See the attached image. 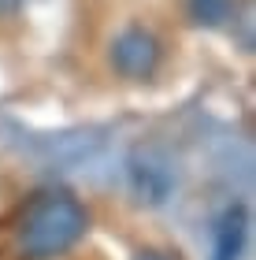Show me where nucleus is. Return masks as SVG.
Listing matches in <instances>:
<instances>
[{
	"mask_svg": "<svg viewBox=\"0 0 256 260\" xmlns=\"http://www.w3.org/2000/svg\"><path fill=\"white\" fill-rule=\"evenodd\" d=\"M86 208L71 193L49 190L30 201L26 216L19 223V253L26 260H56L82 238Z\"/></svg>",
	"mask_w": 256,
	"mask_h": 260,
	"instance_id": "f257e3e1",
	"label": "nucleus"
},
{
	"mask_svg": "<svg viewBox=\"0 0 256 260\" xmlns=\"http://www.w3.org/2000/svg\"><path fill=\"white\" fill-rule=\"evenodd\" d=\"M130 182H134V190H137L141 201L164 205L174 193V186H178V171H174V160L164 149L141 145V149H134V156H130Z\"/></svg>",
	"mask_w": 256,
	"mask_h": 260,
	"instance_id": "f03ea898",
	"label": "nucleus"
},
{
	"mask_svg": "<svg viewBox=\"0 0 256 260\" xmlns=\"http://www.w3.org/2000/svg\"><path fill=\"white\" fill-rule=\"evenodd\" d=\"M112 63L123 78H149L160 63V45L149 30L141 26H130L123 30L112 45Z\"/></svg>",
	"mask_w": 256,
	"mask_h": 260,
	"instance_id": "7ed1b4c3",
	"label": "nucleus"
},
{
	"mask_svg": "<svg viewBox=\"0 0 256 260\" xmlns=\"http://www.w3.org/2000/svg\"><path fill=\"white\" fill-rule=\"evenodd\" d=\"M245 234H249V216L245 208L234 205L227 208L215 223V245H212V260H241L245 253Z\"/></svg>",
	"mask_w": 256,
	"mask_h": 260,
	"instance_id": "20e7f679",
	"label": "nucleus"
},
{
	"mask_svg": "<svg viewBox=\"0 0 256 260\" xmlns=\"http://www.w3.org/2000/svg\"><path fill=\"white\" fill-rule=\"evenodd\" d=\"M186 8H190V19L197 22V26L215 30V26H227V22L234 19L238 0H190Z\"/></svg>",
	"mask_w": 256,
	"mask_h": 260,
	"instance_id": "39448f33",
	"label": "nucleus"
},
{
	"mask_svg": "<svg viewBox=\"0 0 256 260\" xmlns=\"http://www.w3.org/2000/svg\"><path fill=\"white\" fill-rule=\"evenodd\" d=\"M22 0H0V15H11V11H19Z\"/></svg>",
	"mask_w": 256,
	"mask_h": 260,
	"instance_id": "423d86ee",
	"label": "nucleus"
},
{
	"mask_svg": "<svg viewBox=\"0 0 256 260\" xmlns=\"http://www.w3.org/2000/svg\"><path fill=\"white\" fill-rule=\"evenodd\" d=\"M137 260H167L164 253H153V249H145V253H137Z\"/></svg>",
	"mask_w": 256,
	"mask_h": 260,
	"instance_id": "0eeeda50",
	"label": "nucleus"
}]
</instances>
